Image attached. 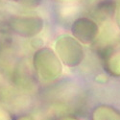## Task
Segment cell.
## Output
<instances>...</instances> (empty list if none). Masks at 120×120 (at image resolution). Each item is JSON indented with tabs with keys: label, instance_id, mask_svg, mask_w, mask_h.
Masks as SVG:
<instances>
[{
	"label": "cell",
	"instance_id": "7",
	"mask_svg": "<svg viewBox=\"0 0 120 120\" xmlns=\"http://www.w3.org/2000/svg\"><path fill=\"white\" fill-rule=\"evenodd\" d=\"M17 120H32L30 117H21V118H18Z\"/></svg>",
	"mask_w": 120,
	"mask_h": 120
},
{
	"label": "cell",
	"instance_id": "6",
	"mask_svg": "<svg viewBox=\"0 0 120 120\" xmlns=\"http://www.w3.org/2000/svg\"><path fill=\"white\" fill-rule=\"evenodd\" d=\"M62 120H78V119L75 117H64Z\"/></svg>",
	"mask_w": 120,
	"mask_h": 120
},
{
	"label": "cell",
	"instance_id": "2",
	"mask_svg": "<svg viewBox=\"0 0 120 120\" xmlns=\"http://www.w3.org/2000/svg\"><path fill=\"white\" fill-rule=\"evenodd\" d=\"M10 25H11V28L14 32L25 37L35 36L41 29V23L38 24L37 19L27 17L12 18Z\"/></svg>",
	"mask_w": 120,
	"mask_h": 120
},
{
	"label": "cell",
	"instance_id": "1",
	"mask_svg": "<svg viewBox=\"0 0 120 120\" xmlns=\"http://www.w3.org/2000/svg\"><path fill=\"white\" fill-rule=\"evenodd\" d=\"M57 60L58 59L56 58V56L47 49L39 50V51L37 52V54H35L34 61L44 64V65L35 64V69L37 70V73L41 77V79H42V81H46V82L54 81L55 79H57L61 75L62 73L61 64L58 63L55 64L49 65L50 64L57 61Z\"/></svg>",
	"mask_w": 120,
	"mask_h": 120
},
{
	"label": "cell",
	"instance_id": "5",
	"mask_svg": "<svg viewBox=\"0 0 120 120\" xmlns=\"http://www.w3.org/2000/svg\"><path fill=\"white\" fill-rule=\"evenodd\" d=\"M16 1H19V2H21L22 4H26V5H36L37 2H38V0H16Z\"/></svg>",
	"mask_w": 120,
	"mask_h": 120
},
{
	"label": "cell",
	"instance_id": "3",
	"mask_svg": "<svg viewBox=\"0 0 120 120\" xmlns=\"http://www.w3.org/2000/svg\"><path fill=\"white\" fill-rule=\"evenodd\" d=\"M93 120H120V112L109 106H101L95 109Z\"/></svg>",
	"mask_w": 120,
	"mask_h": 120
},
{
	"label": "cell",
	"instance_id": "4",
	"mask_svg": "<svg viewBox=\"0 0 120 120\" xmlns=\"http://www.w3.org/2000/svg\"><path fill=\"white\" fill-rule=\"evenodd\" d=\"M0 120H13L12 114L1 106H0Z\"/></svg>",
	"mask_w": 120,
	"mask_h": 120
}]
</instances>
